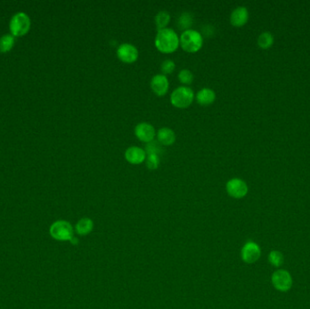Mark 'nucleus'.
Segmentation results:
<instances>
[{
  "instance_id": "f03ea898",
  "label": "nucleus",
  "mask_w": 310,
  "mask_h": 309,
  "mask_svg": "<svg viewBox=\"0 0 310 309\" xmlns=\"http://www.w3.org/2000/svg\"><path fill=\"white\" fill-rule=\"evenodd\" d=\"M180 44L182 48L188 53H196L202 47L203 37L199 31L189 29L182 32L180 37Z\"/></svg>"
},
{
  "instance_id": "0eeeda50",
  "label": "nucleus",
  "mask_w": 310,
  "mask_h": 309,
  "mask_svg": "<svg viewBox=\"0 0 310 309\" xmlns=\"http://www.w3.org/2000/svg\"><path fill=\"white\" fill-rule=\"evenodd\" d=\"M241 260L247 264H253L257 262L262 256V248L259 244L252 240L245 243L240 251Z\"/></svg>"
},
{
  "instance_id": "9d476101",
  "label": "nucleus",
  "mask_w": 310,
  "mask_h": 309,
  "mask_svg": "<svg viewBox=\"0 0 310 309\" xmlns=\"http://www.w3.org/2000/svg\"><path fill=\"white\" fill-rule=\"evenodd\" d=\"M135 136L138 140L149 143L154 140L155 129L151 124L148 123H140L134 129Z\"/></svg>"
},
{
  "instance_id": "5701e85b",
  "label": "nucleus",
  "mask_w": 310,
  "mask_h": 309,
  "mask_svg": "<svg viewBox=\"0 0 310 309\" xmlns=\"http://www.w3.org/2000/svg\"><path fill=\"white\" fill-rule=\"evenodd\" d=\"M178 78L180 80V82L183 84H191L193 82V74L191 73V71L189 69H182L180 71Z\"/></svg>"
},
{
  "instance_id": "423d86ee",
  "label": "nucleus",
  "mask_w": 310,
  "mask_h": 309,
  "mask_svg": "<svg viewBox=\"0 0 310 309\" xmlns=\"http://www.w3.org/2000/svg\"><path fill=\"white\" fill-rule=\"evenodd\" d=\"M30 18L27 14L18 13L10 21V31L13 36H23L30 29Z\"/></svg>"
},
{
  "instance_id": "ddd939ff",
  "label": "nucleus",
  "mask_w": 310,
  "mask_h": 309,
  "mask_svg": "<svg viewBox=\"0 0 310 309\" xmlns=\"http://www.w3.org/2000/svg\"><path fill=\"white\" fill-rule=\"evenodd\" d=\"M248 9L245 7H238L232 11L231 15V25L234 27H242L248 22Z\"/></svg>"
},
{
  "instance_id": "393cba45",
  "label": "nucleus",
  "mask_w": 310,
  "mask_h": 309,
  "mask_svg": "<svg viewBox=\"0 0 310 309\" xmlns=\"http://www.w3.org/2000/svg\"><path fill=\"white\" fill-rule=\"evenodd\" d=\"M175 70V63L173 62V60L166 59L161 65V71L163 73V75H171L173 74V71Z\"/></svg>"
},
{
  "instance_id": "f257e3e1",
  "label": "nucleus",
  "mask_w": 310,
  "mask_h": 309,
  "mask_svg": "<svg viewBox=\"0 0 310 309\" xmlns=\"http://www.w3.org/2000/svg\"><path fill=\"white\" fill-rule=\"evenodd\" d=\"M180 45V38L177 33L172 28H164L158 30L155 37V46L160 52L171 54L175 52Z\"/></svg>"
},
{
  "instance_id": "f3484780",
  "label": "nucleus",
  "mask_w": 310,
  "mask_h": 309,
  "mask_svg": "<svg viewBox=\"0 0 310 309\" xmlns=\"http://www.w3.org/2000/svg\"><path fill=\"white\" fill-rule=\"evenodd\" d=\"M170 20H171V16L167 11H160L159 13L155 16V24L158 30L166 28Z\"/></svg>"
},
{
  "instance_id": "6e6552de",
  "label": "nucleus",
  "mask_w": 310,
  "mask_h": 309,
  "mask_svg": "<svg viewBox=\"0 0 310 309\" xmlns=\"http://www.w3.org/2000/svg\"><path fill=\"white\" fill-rule=\"evenodd\" d=\"M226 190L228 194L234 199H242L248 193L247 183L239 178L231 179L227 182Z\"/></svg>"
},
{
  "instance_id": "6ab92c4d",
  "label": "nucleus",
  "mask_w": 310,
  "mask_h": 309,
  "mask_svg": "<svg viewBox=\"0 0 310 309\" xmlns=\"http://www.w3.org/2000/svg\"><path fill=\"white\" fill-rule=\"evenodd\" d=\"M268 261L271 263V266L275 268H279L284 263L283 254L279 250H271L269 253Z\"/></svg>"
},
{
  "instance_id": "412c9836",
  "label": "nucleus",
  "mask_w": 310,
  "mask_h": 309,
  "mask_svg": "<svg viewBox=\"0 0 310 309\" xmlns=\"http://www.w3.org/2000/svg\"><path fill=\"white\" fill-rule=\"evenodd\" d=\"M144 150H145L146 154H155L160 156L164 152V148L159 141H152L149 143H147Z\"/></svg>"
},
{
  "instance_id": "4be33fe9",
  "label": "nucleus",
  "mask_w": 310,
  "mask_h": 309,
  "mask_svg": "<svg viewBox=\"0 0 310 309\" xmlns=\"http://www.w3.org/2000/svg\"><path fill=\"white\" fill-rule=\"evenodd\" d=\"M273 44V36L271 33H263L257 38V44L263 49L270 48Z\"/></svg>"
},
{
  "instance_id": "9b49d317",
  "label": "nucleus",
  "mask_w": 310,
  "mask_h": 309,
  "mask_svg": "<svg viewBox=\"0 0 310 309\" xmlns=\"http://www.w3.org/2000/svg\"><path fill=\"white\" fill-rule=\"evenodd\" d=\"M146 157L145 150L137 146H131L124 152V158L131 164H142L145 162Z\"/></svg>"
},
{
  "instance_id": "7ed1b4c3",
  "label": "nucleus",
  "mask_w": 310,
  "mask_h": 309,
  "mask_svg": "<svg viewBox=\"0 0 310 309\" xmlns=\"http://www.w3.org/2000/svg\"><path fill=\"white\" fill-rule=\"evenodd\" d=\"M50 236L58 241H70L74 236V228L67 221H57L49 228Z\"/></svg>"
},
{
  "instance_id": "1a4fd4ad",
  "label": "nucleus",
  "mask_w": 310,
  "mask_h": 309,
  "mask_svg": "<svg viewBox=\"0 0 310 309\" xmlns=\"http://www.w3.org/2000/svg\"><path fill=\"white\" fill-rule=\"evenodd\" d=\"M117 58H119L122 62L126 64H132L135 62L139 57L138 49L132 44L124 43L119 45L116 51Z\"/></svg>"
},
{
  "instance_id": "2eb2a0df",
  "label": "nucleus",
  "mask_w": 310,
  "mask_h": 309,
  "mask_svg": "<svg viewBox=\"0 0 310 309\" xmlns=\"http://www.w3.org/2000/svg\"><path fill=\"white\" fill-rule=\"evenodd\" d=\"M157 139L162 145H173L176 141V135L172 129L164 127L158 131Z\"/></svg>"
},
{
  "instance_id": "aec40b11",
  "label": "nucleus",
  "mask_w": 310,
  "mask_h": 309,
  "mask_svg": "<svg viewBox=\"0 0 310 309\" xmlns=\"http://www.w3.org/2000/svg\"><path fill=\"white\" fill-rule=\"evenodd\" d=\"M15 44L13 35H5L0 38V52L7 53L10 51Z\"/></svg>"
},
{
  "instance_id": "20e7f679",
  "label": "nucleus",
  "mask_w": 310,
  "mask_h": 309,
  "mask_svg": "<svg viewBox=\"0 0 310 309\" xmlns=\"http://www.w3.org/2000/svg\"><path fill=\"white\" fill-rule=\"evenodd\" d=\"M194 93L188 86H179L171 94V102L174 107L184 109L191 106L194 100Z\"/></svg>"
},
{
  "instance_id": "4468645a",
  "label": "nucleus",
  "mask_w": 310,
  "mask_h": 309,
  "mask_svg": "<svg viewBox=\"0 0 310 309\" xmlns=\"http://www.w3.org/2000/svg\"><path fill=\"white\" fill-rule=\"evenodd\" d=\"M196 101L200 106H210L216 99V93L211 88H202L196 93Z\"/></svg>"
},
{
  "instance_id": "a878e982",
  "label": "nucleus",
  "mask_w": 310,
  "mask_h": 309,
  "mask_svg": "<svg viewBox=\"0 0 310 309\" xmlns=\"http://www.w3.org/2000/svg\"><path fill=\"white\" fill-rule=\"evenodd\" d=\"M70 242H71L72 244H74V245H76V244H78V239H76V237H74V238L70 240Z\"/></svg>"
},
{
  "instance_id": "a211bd4d",
  "label": "nucleus",
  "mask_w": 310,
  "mask_h": 309,
  "mask_svg": "<svg viewBox=\"0 0 310 309\" xmlns=\"http://www.w3.org/2000/svg\"><path fill=\"white\" fill-rule=\"evenodd\" d=\"M193 23V17L191 13L189 12H184L181 15V17L179 18L178 20V27L181 30H189L190 27H191Z\"/></svg>"
},
{
  "instance_id": "39448f33",
  "label": "nucleus",
  "mask_w": 310,
  "mask_h": 309,
  "mask_svg": "<svg viewBox=\"0 0 310 309\" xmlns=\"http://www.w3.org/2000/svg\"><path fill=\"white\" fill-rule=\"evenodd\" d=\"M271 282L278 291L288 292L292 287V276L288 270L279 269L271 276Z\"/></svg>"
},
{
  "instance_id": "b1692460",
  "label": "nucleus",
  "mask_w": 310,
  "mask_h": 309,
  "mask_svg": "<svg viewBox=\"0 0 310 309\" xmlns=\"http://www.w3.org/2000/svg\"><path fill=\"white\" fill-rule=\"evenodd\" d=\"M160 163H161V160L158 155L149 154L145 160L146 167L150 170H156L159 167Z\"/></svg>"
},
{
  "instance_id": "dca6fc26",
  "label": "nucleus",
  "mask_w": 310,
  "mask_h": 309,
  "mask_svg": "<svg viewBox=\"0 0 310 309\" xmlns=\"http://www.w3.org/2000/svg\"><path fill=\"white\" fill-rule=\"evenodd\" d=\"M93 229V222L89 218H83L77 221L76 225V232L80 236H86L92 232Z\"/></svg>"
},
{
  "instance_id": "f8f14e48",
  "label": "nucleus",
  "mask_w": 310,
  "mask_h": 309,
  "mask_svg": "<svg viewBox=\"0 0 310 309\" xmlns=\"http://www.w3.org/2000/svg\"><path fill=\"white\" fill-rule=\"evenodd\" d=\"M151 90L158 96H164L169 90V80L166 75L160 74L156 75L151 78Z\"/></svg>"
}]
</instances>
